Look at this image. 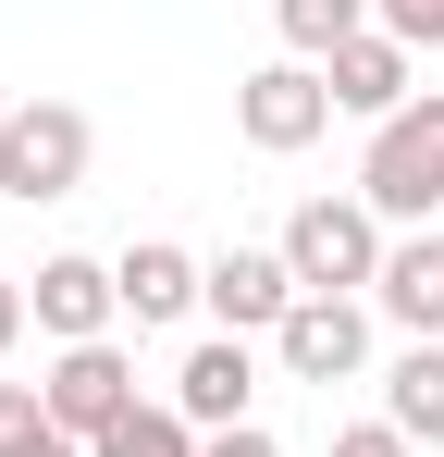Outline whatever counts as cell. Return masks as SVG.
Wrapping results in <instances>:
<instances>
[{
	"label": "cell",
	"mask_w": 444,
	"mask_h": 457,
	"mask_svg": "<svg viewBox=\"0 0 444 457\" xmlns=\"http://www.w3.org/2000/svg\"><path fill=\"white\" fill-rule=\"evenodd\" d=\"M284 25V62H333L346 37H370V0H272Z\"/></svg>",
	"instance_id": "15"
},
{
	"label": "cell",
	"mask_w": 444,
	"mask_h": 457,
	"mask_svg": "<svg viewBox=\"0 0 444 457\" xmlns=\"http://www.w3.org/2000/svg\"><path fill=\"white\" fill-rule=\"evenodd\" d=\"M25 309H37V334H50V346H99V334L124 321V285H111V260H86V247H62V260H37V285H25Z\"/></svg>",
	"instance_id": "7"
},
{
	"label": "cell",
	"mask_w": 444,
	"mask_h": 457,
	"mask_svg": "<svg viewBox=\"0 0 444 457\" xmlns=\"http://www.w3.org/2000/svg\"><path fill=\"white\" fill-rule=\"evenodd\" d=\"M296 297H308V285H296L284 247H222V260H210V321H222V334H284Z\"/></svg>",
	"instance_id": "10"
},
{
	"label": "cell",
	"mask_w": 444,
	"mask_h": 457,
	"mask_svg": "<svg viewBox=\"0 0 444 457\" xmlns=\"http://www.w3.org/2000/svg\"><path fill=\"white\" fill-rule=\"evenodd\" d=\"M321 75H333V112H358V124H395V112L420 99V50L370 25V37H346V50H333Z\"/></svg>",
	"instance_id": "11"
},
{
	"label": "cell",
	"mask_w": 444,
	"mask_h": 457,
	"mask_svg": "<svg viewBox=\"0 0 444 457\" xmlns=\"http://www.w3.org/2000/svg\"><path fill=\"white\" fill-rule=\"evenodd\" d=\"M25 321H37V309H25V285L0 272V359H12V334H25Z\"/></svg>",
	"instance_id": "20"
},
{
	"label": "cell",
	"mask_w": 444,
	"mask_h": 457,
	"mask_svg": "<svg viewBox=\"0 0 444 457\" xmlns=\"http://www.w3.org/2000/svg\"><path fill=\"white\" fill-rule=\"evenodd\" d=\"M111 285H124V321H136V334H160V321L210 309V260H198V247H173V235H136V247L111 260Z\"/></svg>",
	"instance_id": "8"
},
{
	"label": "cell",
	"mask_w": 444,
	"mask_h": 457,
	"mask_svg": "<svg viewBox=\"0 0 444 457\" xmlns=\"http://www.w3.org/2000/svg\"><path fill=\"white\" fill-rule=\"evenodd\" d=\"M37 395H50V420H62L74 445H99V433H111V420H124V408H136V359H124V346H111V334H99V346H62V359H50V383H37Z\"/></svg>",
	"instance_id": "6"
},
{
	"label": "cell",
	"mask_w": 444,
	"mask_h": 457,
	"mask_svg": "<svg viewBox=\"0 0 444 457\" xmlns=\"http://www.w3.org/2000/svg\"><path fill=\"white\" fill-rule=\"evenodd\" d=\"M370 309H382L407 346H444V223L382 247V285H370Z\"/></svg>",
	"instance_id": "12"
},
{
	"label": "cell",
	"mask_w": 444,
	"mask_h": 457,
	"mask_svg": "<svg viewBox=\"0 0 444 457\" xmlns=\"http://www.w3.org/2000/svg\"><path fill=\"white\" fill-rule=\"evenodd\" d=\"M198 445H210V433H198L173 395H136V408H124V420H111L86 457H198Z\"/></svg>",
	"instance_id": "14"
},
{
	"label": "cell",
	"mask_w": 444,
	"mask_h": 457,
	"mask_svg": "<svg viewBox=\"0 0 444 457\" xmlns=\"http://www.w3.org/2000/svg\"><path fill=\"white\" fill-rule=\"evenodd\" d=\"M86 161H99V124H86L74 99H12V112H0V198H12V211L74 198Z\"/></svg>",
	"instance_id": "2"
},
{
	"label": "cell",
	"mask_w": 444,
	"mask_h": 457,
	"mask_svg": "<svg viewBox=\"0 0 444 457\" xmlns=\"http://www.w3.org/2000/svg\"><path fill=\"white\" fill-rule=\"evenodd\" d=\"M296 260V285L308 297H370L382 285V247H395V223L370 211V198H296V223L272 235Z\"/></svg>",
	"instance_id": "3"
},
{
	"label": "cell",
	"mask_w": 444,
	"mask_h": 457,
	"mask_svg": "<svg viewBox=\"0 0 444 457\" xmlns=\"http://www.w3.org/2000/svg\"><path fill=\"white\" fill-rule=\"evenodd\" d=\"M382 420H395L407 445H444V346H407V359L382 371Z\"/></svg>",
	"instance_id": "13"
},
{
	"label": "cell",
	"mask_w": 444,
	"mask_h": 457,
	"mask_svg": "<svg viewBox=\"0 0 444 457\" xmlns=\"http://www.w3.org/2000/svg\"><path fill=\"white\" fill-rule=\"evenodd\" d=\"M370 25L407 37V50H444V0H370Z\"/></svg>",
	"instance_id": "17"
},
{
	"label": "cell",
	"mask_w": 444,
	"mask_h": 457,
	"mask_svg": "<svg viewBox=\"0 0 444 457\" xmlns=\"http://www.w3.org/2000/svg\"><path fill=\"white\" fill-rule=\"evenodd\" d=\"M333 457H420V445H407L395 420H346V433H333Z\"/></svg>",
	"instance_id": "18"
},
{
	"label": "cell",
	"mask_w": 444,
	"mask_h": 457,
	"mask_svg": "<svg viewBox=\"0 0 444 457\" xmlns=\"http://www.w3.org/2000/svg\"><path fill=\"white\" fill-rule=\"evenodd\" d=\"M321 124H333V75H321V62H259V75H234V137H247V149L296 161Z\"/></svg>",
	"instance_id": "4"
},
{
	"label": "cell",
	"mask_w": 444,
	"mask_h": 457,
	"mask_svg": "<svg viewBox=\"0 0 444 457\" xmlns=\"http://www.w3.org/2000/svg\"><path fill=\"white\" fill-rule=\"evenodd\" d=\"M0 457H86V445L50 420V395H37V383H0Z\"/></svg>",
	"instance_id": "16"
},
{
	"label": "cell",
	"mask_w": 444,
	"mask_h": 457,
	"mask_svg": "<svg viewBox=\"0 0 444 457\" xmlns=\"http://www.w3.org/2000/svg\"><path fill=\"white\" fill-rule=\"evenodd\" d=\"M198 457H284V445H272L259 420H234V433H210V445H198Z\"/></svg>",
	"instance_id": "19"
},
{
	"label": "cell",
	"mask_w": 444,
	"mask_h": 457,
	"mask_svg": "<svg viewBox=\"0 0 444 457\" xmlns=\"http://www.w3.org/2000/svg\"><path fill=\"white\" fill-rule=\"evenodd\" d=\"M247 395H259V346H247V334H198V346L173 359V408H185L198 433H234Z\"/></svg>",
	"instance_id": "9"
},
{
	"label": "cell",
	"mask_w": 444,
	"mask_h": 457,
	"mask_svg": "<svg viewBox=\"0 0 444 457\" xmlns=\"http://www.w3.org/2000/svg\"><path fill=\"white\" fill-rule=\"evenodd\" d=\"M370 321H382L370 297H296L284 334H272L284 383H358V371H370Z\"/></svg>",
	"instance_id": "5"
},
{
	"label": "cell",
	"mask_w": 444,
	"mask_h": 457,
	"mask_svg": "<svg viewBox=\"0 0 444 457\" xmlns=\"http://www.w3.org/2000/svg\"><path fill=\"white\" fill-rule=\"evenodd\" d=\"M358 198L382 211V223H407V235L444 223V87H420L395 124H370V149H358Z\"/></svg>",
	"instance_id": "1"
}]
</instances>
